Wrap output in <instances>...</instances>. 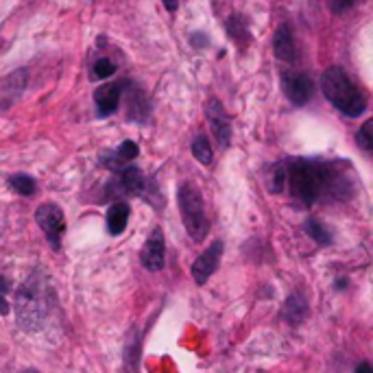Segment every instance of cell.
Here are the masks:
<instances>
[{
	"mask_svg": "<svg viewBox=\"0 0 373 373\" xmlns=\"http://www.w3.org/2000/svg\"><path fill=\"white\" fill-rule=\"evenodd\" d=\"M50 291L46 286L44 275L38 271L28 277L16 293V314H18V323L24 330H40L48 308H50Z\"/></svg>",
	"mask_w": 373,
	"mask_h": 373,
	"instance_id": "6da1fadb",
	"label": "cell"
},
{
	"mask_svg": "<svg viewBox=\"0 0 373 373\" xmlns=\"http://www.w3.org/2000/svg\"><path fill=\"white\" fill-rule=\"evenodd\" d=\"M321 90L325 99L340 111L345 113L347 118H358L367 109V99L358 90V85L347 77V72L332 66L323 72L321 77Z\"/></svg>",
	"mask_w": 373,
	"mask_h": 373,
	"instance_id": "7a4b0ae2",
	"label": "cell"
},
{
	"mask_svg": "<svg viewBox=\"0 0 373 373\" xmlns=\"http://www.w3.org/2000/svg\"><path fill=\"white\" fill-rule=\"evenodd\" d=\"M286 179L291 194L301 204L312 206L325 190V168L308 160H293L286 166Z\"/></svg>",
	"mask_w": 373,
	"mask_h": 373,
	"instance_id": "3957f363",
	"label": "cell"
},
{
	"mask_svg": "<svg viewBox=\"0 0 373 373\" xmlns=\"http://www.w3.org/2000/svg\"><path fill=\"white\" fill-rule=\"evenodd\" d=\"M177 199H179V212H182V218H184V225L188 229L190 238L194 243L204 240L208 236L210 223H208V214H206L204 196H201L199 188L190 182H184L179 186Z\"/></svg>",
	"mask_w": 373,
	"mask_h": 373,
	"instance_id": "277c9868",
	"label": "cell"
},
{
	"mask_svg": "<svg viewBox=\"0 0 373 373\" xmlns=\"http://www.w3.org/2000/svg\"><path fill=\"white\" fill-rule=\"evenodd\" d=\"M35 221L42 227V232L46 236V240L50 243L52 249L62 247V238L66 232V216L64 210L55 204H44L35 210Z\"/></svg>",
	"mask_w": 373,
	"mask_h": 373,
	"instance_id": "5b68a950",
	"label": "cell"
},
{
	"mask_svg": "<svg viewBox=\"0 0 373 373\" xmlns=\"http://www.w3.org/2000/svg\"><path fill=\"white\" fill-rule=\"evenodd\" d=\"M282 90L293 105H306L312 96L314 85L310 81V77L301 74V72H291L286 70L282 72Z\"/></svg>",
	"mask_w": 373,
	"mask_h": 373,
	"instance_id": "8992f818",
	"label": "cell"
},
{
	"mask_svg": "<svg viewBox=\"0 0 373 373\" xmlns=\"http://www.w3.org/2000/svg\"><path fill=\"white\" fill-rule=\"evenodd\" d=\"M206 118L212 127V133L216 135L221 149L229 147V140H232V121H229L225 107L221 105V101L212 99L206 105Z\"/></svg>",
	"mask_w": 373,
	"mask_h": 373,
	"instance_id": "52a82bcc",
	"label": "cell"
},
{
	"mask_svg": "<svg viewBox=\"0 0 373 373\" xmlns=\"http://www.w3.org/2000/svg\"><path fill=\"white\" fill-rule=\"evenodd\" d=\"M221 255H223V243L216 240V243H212V245L192 262V269H190V271H192V279H194L199 286H204V284L212 277V273L218 269Z\"/></svg>",
	"mask_w": 373,
	"mask_h": 373,
	"instance_id": "ba28073f",
	"label": "cell"
},
{
	"mask_svg": "<svg viewBox=\"0 0 373 373\" xmlns=\"http://www.w3.org/2000/svg\"><path fill=\"white\" fill-rule=\"evenodd\" d=\"M140 262L147 271H162L164 265H166V243H164V234L162 229H153V234L149 236V240L142 247V253H140Z\"/></svg>",
	"mask_w": 373,
	"mask_h": 373,
	"instance_id": "9c48e42d",
	"label": "cell"
},
{
	"mask_svg": "<svg viewBox=\"0 0 373 373\" xmlns=\"http://www.w3.org/2000/svg\"><path fill=\"white\" fill-rule=\"evenodd\" d=\"M273 50L277 55V60L282 62H297V42H295V35H293V28L289 24H279V28L275 31V38H273Z\"/></svg>",
	"mask_w": 373,
	"mask_h": 373,
	"instance_id": "30bf717a",
	"label": "cell"
},
{
	"mask_svg": "<svg viewBox=\"0 0 373 373\" xmlns=\"http://www.w3.org/2000/svg\"><path fill=\"white\" fill-rule=\"evenodd\" d=\"M123 96V85L121 83H105L94 92V103L99 109V116H109L118 109Z\"/></svg>",
	"mask_w": 373,
	"mask_h": 373,
	"instance_id": "8fae6325",
	"label": "cell"
},
{
	"mask_svg": "<svg viewBox=\"0 0 373 373\" xmlns=\"http://www.w3.org/2000/svg\"><path fill=\"white\" fill-rule=\"evenodd\" d=\"M118 186L127 194H140L145 190V175H142L140 168L127 164L118 170Z\"/></svg>",
	"mask_w": 373,
	"mask_h": 373,
	"instance_id": "7c38bea8",
	"label": "cell"
},
{
	"mask_svg": "<svg viewBox=\"0 0 373 373\" xmlns=\"http://www.w3.org/2000/svg\"><path fill=\"white\" fill-rule=\"evenodd\" d=\"M282 317L286 319V323H291V325L304 323L306 317H308V301L299 293L291 295L289 299H286V304H284Z\"/></svg>",
	"mask_w": 373,
	"mask_h": 373,
	"instance_id": "4fadbf2b",
	"label": "cell"
},
{
	"mask_svg": "<svg viewBox=\"0 0 373 373\" xmlns=\"http://www.w3.org/2000/svg\"><path fill=\"white\" fill-rule=\"evenodd\" d=\"M129 223V206L118 201V204H111L107 210V229L111 236H118L125 232V227Z\"/></svg>",
	"mask_w": 373,
	"mask_h": 373,
	"instance_id": "5bb4252c",
	"label": "cell"
},
{
	"mask_svg": "<svg viewBox=\"0 0 373 373\" xmlns=\"http://www.w3.org/2000/svg\"><path fill=\"white\" fill-rule=\"evenodd\" d=\"M135 157H138V145H135V142H131V140H125L123 145L116 151H113V160L105 162V164L109 168H113V170H121L123 166H127Z\"/></svg>",
	"mask_w": 373,
	"mask_h": 373,
	"instance_id": "9a60e30c",
	"label": "cell"
},
{
	"mask_svg": "<svg viewBox=\"0 0 373 373\" xmlns=\"http://www.w3.org/2000/svg\"><path fill=\"white\" fill-rule=\"evenodd\" d=\"M192 155H194L196 162H201L204 166H210V164H212L214 153H212L210 140H208L206 135H196V138H194V142H192Z\"/></svg>",
	"mask_w": 373,
	"mask_h": 373,
	"instance_id": "2e32d148",
	"label": "cell"
},
{
	"mask_svg": "<svg viewBox=\"0 0 373 373\" xmlns=\"http://www.w3.org/2000/svg\"><path fill=\"white\" fill-rule=\"evenodd\" d=\"M306 232H308V236L314 240V243H319V245H330L332 243V234L328 232V227L325 225H321L319 221H308L306 223Z\"/></svg>",
	"mask_w": 373,
	"mask_h": 373,
	"instance_id": "e0dca14e",
	"label": "cell"
},
{
	"mask_svg": "<svg viewBox=\"0 0 373 373\" xmlns=\"http://www.w3.org/2000/svg\"><path fill=\"white\" fill-rule=\"evenodd\" d=\"M9 184H11L13 192H18V194H22V196L35 194V179L28 177V175H13V177L9 179Z\"/></svg>",
	"mask_w": 373,
	"mask_h": 373,
	"instance_id": "ac0fdd59",
	"label": "cell"
},
{
	"mask_svg": "<svg viewBox=\"0 0 373 373\" xmlns=\"http://www.w3.org/2000/svg\"><path fill=\"white\" fill-rule=\"evenodd\" d=\"M286 186V164L277 162L271 166V179H269V190L271 192H282Z\"/></svg>",
	"mask_w": 373,
	"mask_h": 373,
	"instance_id": "d6986e66",
	"label": "cell"
},
{
	"mask_svg": "<svg viewBox=\"0 0 373 373\" xmlns=\"http://www.w3.org/2000/svg\"><path fill=\"white\" fill-rule=\"evenodd\" d=\"M356 142H358V147H360L364 153H371V151H373V121H367V123L358 129Z\"/></svg>",
	"mask_w": 373,
	"mask_h": 373,
	"instance_id": "ffe728a7",
	"label": "cell"
},
{
	"mask_svg": "<svg viewBox=\"0 0 373 373\" xmlns=\"http://www.w3.org/2000/svg\"><path fill=\"white\" fill-rule=\"evenodd\" d=\"M129 103H131V107H129V118H131V121H138V109H140V116H142V121H145V118H147V113H149V107H147V99H145V94H142V92H135L133 99H129Z\"/></svg>",
	"mask_w": 373,
	"mask_h": 373,
	"instance_id": "44dd1931",
	"label": "cell"
},
{
	"mask_svg": "<svg viewBox=\"0 0 373 373\" xmlns=\"http://www.w3.org/2000/svg\"><path fill=\"white\" fill-rule=\"evenodd\" d=\"M113 72H116V66H113L109 60H105V57H103V60H99V62L94 64L92 77H94V79H109Z\"/></svg>",
	"mask_w": 373,
	"mask_h": 373,
	"instance_id": "7402d4cb",
	"label": "cell"
},
{
	"mask_svg": "<svg viewBox=\"0 0 373 373\" xmlns=\"http://www.w3.org/2000/svg\"><path fill=\"white\" fill-rule=\"evenodd\" d=\"M7 289H9V279L7 277H0V314H7L9 312V306H7V299H5Z\"/></svg>",
	"mask_w": 373,
	"mask_h": 373,
	"instance_id": "603a6c76",
	"label": "cell"
},
{
	"mask_svg": "<svg viewBox=\"0 0 373 373\" xmlns=\"http://www.w3.org/2000/svg\"><path fill=\"white\" fill-rule=\"evenodd\" d=\"M354 3H356V0H330V7H332V11H345Z\"/></svg>",
	"mask_w": 373,
	"mask_h": 373,
	"instance_id": "cb8c5ba5",
	"label": "cell"
},
{
	"mask_svg": "<svg viewBox=\"0 0 373 373\" xmlns=\"http://www.w3.org/2000/svg\"><path fill=\"white\" fill-rule=\"evenodd\" d=\"M356 373H373V369H371L369 362H360V364L356 367Z\"/></svg>",
	"mask_w": 373,
	"mask_h": 373,
	"instance_id": "d4e9b609",
	"label": "cell"
},
{
	"mask_svg": "<svg viewBox=\"0 0 373 373\" xmlns=\"http://www.w3.org/2000/svg\"><path fill=\"white\" fill-rule=\"evenodd\" d=\"M162 3L166 5L168 11H175V9H177V0H162Z\"/></svg>",
	"mask_w": 373,
	"mask_h": 373,
	"instance_id": "484cf974",
	"label": "cell"
},
{
	"mask_svg": "<svg viewBox=\"0 0 373 373\" xmlns=\"http://www.w3.org/2000/svg\"><path fill=\"white\" fill-rule=\"evenodd\" d=\"M24 373H38L35 369H28V371H24Z\"/></svg>",
	"mask_w": 373,
	"mask_h": 373,
	"instance_id": "4316f807",
	"label": "cell"
}]
</instances>
